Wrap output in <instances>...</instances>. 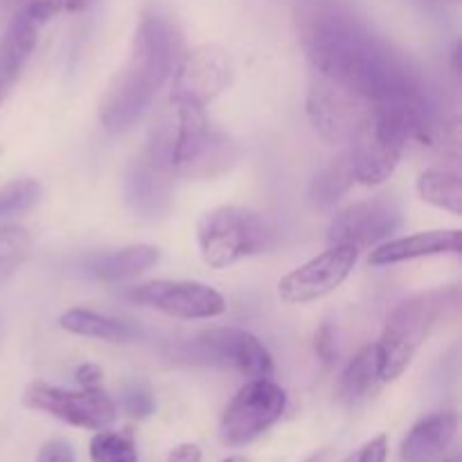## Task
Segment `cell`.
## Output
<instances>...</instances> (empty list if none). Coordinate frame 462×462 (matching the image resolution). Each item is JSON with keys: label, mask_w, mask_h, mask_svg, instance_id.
<instances>
[{"label": "cell", "mask_w": 462, "mask_h": 462, "mask_svg": "<svg viewBox=\"0 0 462 462\" xmlns=\"http://www.w3.org/2000/svg\"><path fill=\"white\" fill-rule=\"evenodd\" d=\"M224 462H253V460L246 458V456H230V458H226Z\"/></svg>", "instance_id": "33"}, {"label": "cell", "mask_w": 462, "mask_h": 462, "mask_svg": "<svg viewBox=\"0 0 462 462\" xmlns=\"http://www.w3.org/2000/svg\"><path fill=\"white\" fill-rule=\"evenodd\" d=\"M359 260V251L352 246H329L320 255L311 257L296 271L284 275L278 284V293L284 302L305 305L320 300L337 291Z\"/></svg>", "instance_id": "12"}, {"label": "cell", "mask_w": 462, "mask_h": 462, "mask_svg": "<svg viewBox=\"0 0 462 462\" xmlns=\"http://www.w3.org/2000/svg\"><path fill=\"white\" fill-rule=\"evenodd\" d=\"M176 27L165 14L144 9L135 25L125 66L113 77L99 102V120L104 129L122 134L143 117L176 66Z\"/></svg>", "instance_id": "2"}, {"label": "cell", "mask_w": 462, "mask_h": 462, "mask_svg": "<svg viewBox=\"0 0 462 462\" xmlns=\"http://www.w3.org/2000/svg\"><path fill=\"white\" fill-rule=\"evenodd\" d=\"M86 3H90V0H86Z\"/></svg>", "instance_id": "36"}, {"label": "cell", "mask_w": 462, "mask_h": 462, "mask_svg": "<svg viewBox=\"0 0 462 462\" xmlns=\"http://www.w3.org/2000/svg\"><path fill=\"white\" fill-rule=\"evenodd\" d=\"M307 116L314 129L334 144H355L374 120V106L359 95L316 75L307 93Z\"/></svg>", "instance_id": "6"}, {"label": "cell", "mask_w": 462, "mask_h": 462, "mask_svg": "<svg viewBox=\"0 0 462 462\" xmlns=\"http://www.w3.org/2000/svg\"><path fill=\"white\" fill-rule=\"evenodd\" d=\"M158 262V248L149 244H138V246H126L122 251L106 253L90 262V273L102 282H122L135 275L144 273Z\"/></svg>", "instance_id": "19"}, {"label": "cell", "mask_w": 462, "mask_h": 462, "mask_svg": "<svg viewBox=\"0 0 462 462\" xmlns=\"http://www.w3.org/2000/svg\"><path fill=\"white\" fill-rule=\"evenodd\" d=\"M27 409L41 411L70 427L90 429V431H106L117 420V409L111 397L97 391H66L45 382H34L27 386L23 395Z\"/></svg>", "instance_id": "10"}, {"label": "cell", "mask_w": 462, "mask_h": 462, "mask_svg": "<svg viewBox=\"0 0 462 462\" xmlns=\"http://www.w3.org/2000/svg\"><path fill=\"white\" fill-rule=\"evenodd\" d=\"M460 302V289H438V291L420 293L400 302L386 319L382 337L374 343L379 356V374L382 382H393L400 377L411 361L415 359L422 343L427 341L433 325L456 310Z\"/></svg>", "instance_id": "4"}, {"label": "cell", "mask_w": 462, "mask_h": 462, "mask_svg": "<svg viewBox=\"0 0 462 462\" xmlns=\"http://www.w3.org/2000/svg\"><path fill=\"white\" fill-rule=\"evenodd\" d=\"M458 433V415L436 413L420 420L400 449L402 462H433L440 458Z\"/></svg>", "instance_id": "17"}, {"label": "cell", "mask_w": 462, "mask_h": 462, "mask_svg": "<svg viewBox=\"0 0 462 462\" xmlns=\"http://www.w3.org/2000/svg\"><path fill=\"white\" fill-rule=\"evenodd\" d=\"M404 224L400 199L393 194L365 199L334 217L329 226V246H352L356 251L386 244Z\"/></svg>", "instance_id": "9"}, {"label": "cell", "mask_w": 462, "mask_h": 462, "mask_svg": "<svg viewBox=\"0 0 462 462\" xmlns=\"http://www.w3.org/2000/svg\"><path fill=\"white\" fill-rule=\"evenodd\" d=\"M332 458H334L332 449H320V451H316L314 456H310L305 462H332Z\"/></svg>", "instance_id": "32"}, {"label": "cell", "mask_w": 462, "mask_h": 462, "mask_svg": "<svg viewBox=\"0 0 462 462\" xmlns=\"http://www.w3.org/2000/svg\"><path fill=\"white\" fill-rule=\"evenodd\" d=\"M388 458V438L377 436L370 442H365L355 456H350L347 462H386Z\"/></svg>", "instance_id": "28"}, {"label": "cell", "mask_w": 462, "mask_h": 462, "mask_svg": "<svg viewBox=\"0 0 462 462\" xmlns=\"http://www.w3.org/2000/svg\"><path fill=\"white\" fill-rule=\"evenodd\" d=\"M32 235L23 226H0V284L7 282L30 257Z\"/></svg>", "instance_id": "23"}, {"label": "cell", "mask_w": 462, "mask_h": 462, "mask_svg": "<svg viewBox=\"0 0 462 462\" xmlns=\"http://www.w3.org/2000/svg\"><path fill=\"white\" fill-rule=\"evenodd\" d=\"M41 27L43 25L34 21L27 7H23L9 23L7 32L0 41V102L9 93L14 81L18 79L27 59L34 52Z\"/></svg>", "instance_id": "16"}, {"label": "cell", "mask_w": 462, "mask_h": 462, "mask_svg": "<svg viewBox=\"0 0 462 462\" xmlns=\"http://www.w3.org/2000/svg\"><path fill=\"white\" fill-rule=\"evenodd\" d=\"M382 374H379L377 346L361 347L355 359L347 364L338 379L337 395L346 406H359L368 402L374 393L382 388Z\"/></svg>", "instance_id": "18"}, {"label": "cell", "mask_w": 462, "mask_h": 462, "mask_svg": "<svg viewBox=\"0 0 462 462\" xmlns=\"http://www.w3.org/2000/svg\"><path fill=\"white\" fill-rule=\"evenodd\" d=\"M77 383H79L84 391H97V388H102V370H99V365L95 364H84L77 368Z\"/></svg>", "instance_id": "30"}, {"label": "cell", "mask_w": 462, "mask_h": 462, "mask_svg": "<svg viewBox=\"0 0 462 462\" xmlns=\"http://www.w3.org/2000/svg\"><path fill=\"white\" fill-rule=\"evenodd\" d=\"M203 454L197 445L192 442H185V445H179L176 449L170 451L167 456V462H201Z\"/></svg>", "instance_id": "31"}, {"label": "cell", "mask_w": 462, "mask_h": 462, "mask_svg": "<svg viewBox=\"0 0 462 462\" xmlns=\"http://www.w3.org/2000/svg\"><path fill=\"white\" fill-rule=\"evenodd\" d=\"M302 48L316 75L359 95L374 108L433 113L418 72L359 16L338 5H316L302 18Z\"/></svg>", "instance_id": "1"}, {"label": "cell", "mask_w": 462, "mask_h": 462, "mask_svg": "<svg viewBox=\"0 0 462 462\" xmlns=\"http://www.w3.org/2000/svg\"><path fill=\"white\" fill-rule=\"evenodd\" d=\"M355 185V176H352L350 156L334 158L328 167L314 176L310 185V199L314 206L319 208H332L337 201H341L343 194Z\"/></svg>", "instance_id": "21"}, {"label": "cell", "mask_w": 462, "mask_h": 462, "mask_svg": "<svg viewBox=\"0 0 462 462\" xmlns=\"http://www.w3.org/2000/svg\"><path fill=\"white\" fill-rule=\"evenodd\" d=\"M233 81V63L228 52L219 45H199L189 50L176 66L171 99L206 106L217 95L224 93Z\"/></svg>", "instance_id": "13"}, {"label": "cell", "mask_w": 462, "mask_h": 462, "mask_svg": "<svg viewBox=\"0 0 462 462\" xmlns=\"http://www.w3.org/2000/svg\"><path fill=\"white\" fill-rule=\"evenodd\" d=\"M125 411L131 418L144 420L156 411V404H153V397L144 388H134L125 395Z\"/></svg>", "instance_id": "26"}, {"label": "cell", "mask_w": 462, "mask_h": 462, "mask_svg": "<svg viewBox=\"0 0 462 462\" xmlns=\"http://www.w3.org/2000/svg\"><path fill=\"white\" fill-rule=\"evenodd\" d=\"M185 359L194 364L235 368L251 379H269L273 374V356L257 337L237 328H217L203 332L185 346Z\"/></svg>", "instance_id": "8"}, {"label": "cell", "mask_w": 462, "mask_h": 462, "mask_svg": "<svg viewBox=\"0 0 462 462\" xmlns=\"http://www.w3.org/2000/svg\"><path fill=\"white\" fill-rule=\"evenodd\" d=\"M88 451L93 462H138V449L129 431H97Z\"/></svg>", "instance_id": "24"}, {"label": "cell", "mask_w": 462, "mask_h": 462, "mask_svg": "<svg viewBox=\"0 0 462 462\" xmlns=\"http://www.w3.org/2000/svg\"><path fill=\"white\" fill-rule=\"evenodd\" d=\"M314 347H316V355L320 356L323 364H334L337 361V337H334V328L329 323H323L319 328L314 337Z\"/></svg>", "instance_id": "27"}, {"label": "cell", "mask_w": 462, "mask_h": 462, "mask_svg": "<svg viewBox=\"0 0 462 462\" xmlns=\"http://www.w3.org/2000/svg\"><path fill=\"white\" fill-rule=\"evenodd\" d=\"M66 332L77 334L84 338H97V341L106 343H129L138 337V329L134 325L125 323V320L108 319V316L95 314L90 310H70L59 319Z\"/></svg>", "instance_id": "20"}, {"label": "cell", "mask_w": 462, "mask_h": 462, "mask_svg": "<svg viewBox=\"0 0 462 462\" xmlns=\"http://www.w3.org/2000/svg\"><path fill=\"white\" fill-rule=\"evenodd\" d=\"M147 161L167 176L215 179L233 165L235 144L212 129L201 106L170 99L149 129Z\"/></svg>", "instance_id": "3"}, {"label": "cell", "mask_w": 462, "mask_h": 462, "mask_svg": "<svg viewBox=\"0 0 462 462\" xmlns=\"http://www.w3.org/2000/svg\"><path fill=\"white\" fill-rule=\"evenodd\" d=\"M462 248V233L454 230H429V233L409 235L402 239H391L382 244L370 253V264L373 266H388L400 264V262L418 260V257L431 255H447L454 253L458 255Z\"/></svg>", "instance_id": "15"}, {"label": "cell", "mask_w": 462, "mask_h": 462, "mask_svg": "<svg viewBox=\"0 0 462 462\" xmlns=\"http://www.w3.org/2000/svg\"><path fill=\"white\" fill-rule=\"evenodd\" d=\"M287 409V395L271 379H251L244 383L224 411L221 440L228 447L251 445L264 436Z\"/></svg>", "instance_id": "7"}, {"label": "cell", "mask_w": 462, "mask_h": 462, "mask_svg": "<svg viewBox=\"0 0 462 462\" xmlns=\"http://www.w3.org/2000/svg\"><path fill=\"white\" fill-rule=\"evenodd\" d=\"M197 239L206 264L226 269L244 257L266 251L273 242V230L264 217L248 208L221 206L199 219Z\"/></svg>", "instance_id": "5"}, {"label": "cell", "mask_w": 462, "mask_h": 462, "mask_svg": "<svg viewBox=\"0 0 462 462\" xmlns=\"http://www.w3.org/2000/svg\"><path fill=\"white\" fill-rule=\"evenodd\" d=\"M447 462H460L458 458H454V460H447Z\"/></svg>", "instance_id": "35"}, {"label": "cell", "mask_w": 462, "mask_h": 462, "mask_svg": "<svg viewBox=\"0 0 462 462\" xmlns=\"http://www.w3.org/2000/svg\"><path fill=\"white\" fill-rule=\"evenodd\" d=\"M0 341H3V325H0Z\"/></svg>", "instance_id": "34"}, {"label": "cell", "mask_w": 462, "mask_h": 462, "mask_svg": "<svg viewBox=\"0 0 462 462\" xmlns=\"http://www.w3.org/2000/svg\"><path fill=\"white\" fill-rule=\"evenodd\" d=\"M41 199V185L34 179H16L0 188V221L32 210Z\"/></svg>", "instance_id": "25"}, {"label": "cell", "mask_w": 462, "mask_h": 462, "mask_svg": "<svg viewBox=\"0 0 462 462\" xmlns=\"http://www.w3.org/2000/svg\"><path fill=\"white\" fill-rule=\"evenodd\" d=\"M125 199L126 206L143 219H161L174 203L171 176L153 167L147 158H138L126 167Z\"/></svg>", "instance_id": "14"}, {"label": "cell", "mask_w": 462, "mask_h": 462, "mask_svg": "<svg viewBox=\"0 0 462 462\" xmlns=\"http://www.w3.org/2000/svg\"><path fill=\"white\" fill-rule=\"evenodd\" d=\"M418 194L429 206H436L451 215L462 212V183L456 171L436 170V167L422 171L418 179Z\"/></svg>", "instance_id": "22"}, {"label": "cell", "mask_w": 462, "mask_h": 462, "mask_svg": "<svg viewBox=\"0 0 462 462\" xmlns=\"http://www.w3.org/2000/svg\"><path fill=\"white\" fill-rule=\"evenodd\" d=\"M39 462H75V451L68 442L52 440L43 445L39 454Z\"/></svg>", "instance_id": "29"}, {"label": "cell", "mask_w": 462, "mask_h": 462, "mask_svg": "<svg viewBox=\"0 0 462 462\" xmlns=\"http://www.w3.org/2000/svg\"><path fill=\"white\" fill-rule=\"evenodd\" d=\"M135 305L152 307L174 319H217L226 311V300L217 289L192 280H152L126 291Z\"/></svg>", "instance_id": "11"}]
</instances>
